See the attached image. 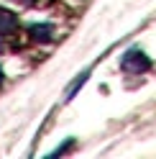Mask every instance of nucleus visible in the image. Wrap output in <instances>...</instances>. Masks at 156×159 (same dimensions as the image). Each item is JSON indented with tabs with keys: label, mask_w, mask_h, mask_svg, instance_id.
I'll return each instance as SVG.
<instances>
[{
	"label": "nucleus",
	"mask_w": 156,
	"mask_h": 159,
	"mask_svg": "<svg viewBox=\"0 0 156 159\" xmlns=\"http://www.w3.org/2000/svg\"><path fill=\"white\" fill-rule=\"evenodd\" d=\"M120 67H123L128 75H141V72H146V69L151 67V59L146 57L141 49H131V52H125V54H123Z\"/></svg>",
	"instance_id": "nucleus-1"
},
{
	"label": "nucleus",
	"mask_w": 156,
	"mask_h": 159,
	"mask_svg": "<svg viewBox=\"0 0 156 159\" xmlns=\"http://www.w3.org/2000/svg\"><path fill=\"white\" fill-rule=\"evenodd\" d=\"M31 36L36 39V41H51L54 26H49V23H33L31 26Z\"/></svg>",
	"instance_id": "nucleus-2"
},
{
	"label": "nucleus",
	"mask_w": 156,
	"mask_h": 159,
	"mask_svg": "<svg viewBox=\"0 0 156 159\" xmlns=\"http://www.w3.org/2000/svg\"><path fill=\"white\" fill-rule=\"evenodd\" d=\"M15 26H18V18L11 11L0 8V34H11V31H15Z\"/></svg>",
	"instance_id": "nucleus-3"
},
{
	"label": "nucleus",
	"mask_w": 156,
	"mask_h": 159,
	"mask_svg": "<svg viewBox=\"0 0 156 159\" xmlns=\"http://www.w3.org/2000/svg\"><path fill=\"white\" fill-rule=\"evenodd\" d=\"M13 3H18V5H33L36 0H13Z\"/></svg>",
	"instance_id": "nucleus-4"
},
{
	"label": "nucleus",
	"mask_w": 156,
	"mask_h": 159,
	"mask_svg": "<svg viewBox=\"0 0 156 159\" xmlns=\"http://www.w3.org/2000/svg\"><path fill=\"white\" fill-rule=\"evenodd\" d=\"M0 85H3V69H0Z\"/></svg>",
	"instance_id": "nucleus-5"
},
{
	"label": "nucleus",
	"mask_w": 156,
	"mask_h": 159,
	"mask_svg": "<svg viewBox=\"0 0 156 159\" xmlns=\"http://www.w3.org/2000/svg\"><path fill=\"white\" fill-rule=\"evenodd\" d=\"M0 52H3V41H0Z\"/></svg>",
	"instance_id": "nucleus-6"
}]
</instances>
